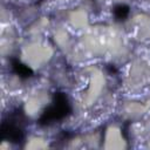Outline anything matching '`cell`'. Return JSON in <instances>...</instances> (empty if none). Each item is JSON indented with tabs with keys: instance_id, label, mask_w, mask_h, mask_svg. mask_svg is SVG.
<instances>
[{
	"instance_id": "6da1fadb",
	"label": "cell",
	"mask_w": 150,
	"mask_h": 150,
	"mask_svg": "<svg viewBox=\"0 0 150 150\" xmlns=\"http://www.w3.org/2000/svg\"><path fill=\"white\" fill-rule=\"evenodd\" d=\"M0 134L2 141H8L13 144L23 142L26 136V116L21 108H13L4 116Z\"/></svg>"
},
{
	"instance_id": "7a4b0ae2",
	"label": "cell",
	"mask_w": 150,
	"mask_h": 150,
	"mask_svg": "<svg viewBox=\"0 0 150 150\" xmlns=\"http://www.w3.org/2000/svg\"><path fill=\"white\" fill-rule=\"evenodd\" d=\"M71 114V104L68 96L62 91H56L53 96L52 103L42 111L38 120L40 125H52L68 117Z\"/></svg>"
},
{
	"instance_id": "3957f363",
	"label": "cell",
	"mask_w": 150,
	"mask_h": 150,
	"mask_svg": "<svg viewBox=\"0 0 150 150\" xmlns=\"http://www.w3.org/2000/svg\"><path fill=\"white\" fill-rule=\"evenodd\" d=\"M11 64H12L13 71H14L18 76H20V77H22V79H28V77H30V76L33 75L32 69H30L29 67H27L26 64L21 63V62H20L19 60H16V59H12V60H11Z\"/></svg>"
},
{
	"instance_id": "277c9868",
	"label": "cell",
	"mask_w": 150,
	"mask_h": 150,
	"mask_svg": "<svg viewBox=\"0 0 150 150\" xmlns=\"http://www.w3.org/2000/svg\"><path fill=\"white\" fill-rule=\"evenodd\" d=\"M112 13H114V16L116 18V20H124L128 14H129V7L127 5H116L112 9Z\"/></svg>"
}]
</instances>
